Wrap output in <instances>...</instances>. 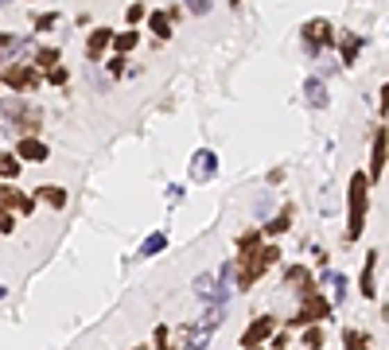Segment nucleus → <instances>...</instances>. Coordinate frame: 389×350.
Listing matches in <instances>:
<instances>
[{"label":"nucleus","mask_w":389,"mask_h":350,"mask_svg":"<svg viewBox=\"0 0 389 350\" xmlns=\"http://www.w3.org/2000/svg\"><path fill=\"white\" fill-rule=\"evenodd\" d=\"M281 261V245H265V249H245V257H238V288H253V284L261 281L265 272L272 269V265Z\"/></svg>","instance_id":"1"},{"label":"nucleus","mask_w":389,"mask_h":350,"mask_svg":"<svg viewBox=\"0 0 389 350\" xmlns=\"http://www.w3.org/2000/svg\"><path fill=\"white\" fill-rule=\"evenodd\" d=\"M366 206H370V179L350 175V218H347V242H358L366 230Z\"/></svg>","instance_id":"2"},{"label":"nucleus","mask_w":389,"mask_h":350,"mask_svg":"<svg viewBox=\"0 0 389 350\" xmlns=\"http://www.w3.org/2000/svg\"><path fill=\"white\" fill-rule=\"evenodd\" d=\"M222 319H226V303H206L203 319H199V323H187V331H183V350H206V342H210L214 331L222 327Z\"/></svg>","instance_id":"3"},{"label":"nucleus","mask_w":389,"mask_h":350,"mask_svg":"<svg viewBox=\"0 0 389 350\" xmlns=\"http://www.w3.org/2000/svg\"><path fill=\"white\" fill-rule=\"evenodd\" d=\"M0 121H12L19 133H39L43 113H39L35 106H28L24 94H16V97H0Z\"/></svg>","instance_id":"4"},{"label":"nucleus","mask_w":389,"mask_h":350,"mask_svg":"<svg viewBox=\"0 0 389 350\" xmlns=\"http://www.w3.org/2000/svg\"><path fill=\"white\" fill-rule=\"evenodd\" d=\"M331 319V300H323L320 288H311L300 296V311L292 315V327H308V323H323Z\"/></svg>","instance_id":"5"},{"label":"nucleus","mask_w":389,"mask_h":350,"mask_svg":"<svg viewBox=\"0 0 389 350\" xmlns=\"http://www.w3.org/2000/svg\"><path fill=\"white\" fill-rule=\"evenodd\" d=\"M0 86H8V90H16V94H31V90H39L43 86V70L35 67V62H16V67H8L4 74H0Z\"/></svg>","instance_id":"6"},{"label":"nucleus","mask_w":389,"mask_h":350,"mask_svg":"<svg viewBox=\"0 0 389 350\" xmlns=\"http://www.w3.org/2000/svg\"><path fill=\"white\" fill-rule=\"evenodd\" d=\"M304 39H308L311 55H320L323 47H335V28H331L327 19H308L304 24Z\"/></svg>","instance_id":"7"},{"label":"nucleus","mask_w":389,"mask_h":350,"mask_svg":"<svg viewBox=\"0 0 389 350\" xmlns=\"http://www.w3.org/2000/svg\"><path fill=\"white\" fill-rule=\"evenodd\" d=\"M272 331H276V319H272V315H261V319H253L249 327L242 331V350H261V342L269 339Z\"/></svg>","instance_id":"8"},{"label":"nucleus","mask_w":389,"mask_h":350,"mask_svg":"<svg viewBox=\"0 0 389 350\" xmlns=\"http://www.w3.org/2000/svg\"><path fill=\"white\" fill-rule=\"evenodd\" d=\"M214 172H218V152L199 148V152L191 156V179H194V183H210Z\"/></svg>","instance_id":"9"},{"label":"nucleus","mask_w":389,"mask_h":350,"mask_svg":"<svg viewBox=\"0 0 389 350\" xmlns=\"http://www.w3.org/2000/svg\"><path fill=\"white\" fill-rule=\"evenodd\" d=\"M16 160H31V164H43L47 160V144L39 140L35 133H24L16 144Z\"/></svg>","instance_id":"10"},{"label":"nucleus","mask_w":389,"mask_h":350,"mask_svg":"<svg viewBox=\"0 0 389 350\" xmlns=\"http://www.w3.org/2000/svg\"><path fill=\"white\" fill-rule=\"evenodd\" d=\"M304 97H308L311 109H327L331 106V94H327V82H323V74H311L308 82H304Z\"/></svg>","instance_id":"11"},{"label":"nucleus","mask_w":389,"mask_h":350,"mask_svg":"<svg viewBox=\"0 0 389 350\" xmlns=\"http://www.w3.org/2000/svg\"><path fill=\"white\" fill-rule=\"evenodd\" d=\"M381 172H386V125H378V133H374V152H370V175L366 179L378 183Z\"/></svg>","instance_id":"12"},{"label":"nucleus","mask_w":389,"mask_h":350,"mask_svg":"<svg viewBox=\"0 0 389 350\" xmlns=\"http://www.w3.org/2000/svg\"><path fill=\"white\" fill-rule=\"evenodd\" d=\"M335 47L342 51V67H354V58L362 55V47H366V39L354 35V31H342V35H335Z\"/></svg>","instance_id":"13"},{"label":"nucleus","mask_w":389,"mask_h":350,"mask_svg":"<svg viewBox=\"0 0 389 350\" xmlns=\"http://www.w3.org/2000/svg\"><path fill=\"white\" fill-rule=\"evenodd\" d=\"M31 39L28 35H16V31H0V62H12L16 55H24L28 51Z\"/></svg>","instance_id":"14"},{"label":"nucleus","mask_w":389,"mask_h":350,"mask_svg":"<svg viewBox=\"0 0 389 350\" xmlns=\"http://www.w3.org/2000/svg\"><path fill=\"white\" fill-rule=\"evenodd\" d=\"M0 206L4 210H19V214H31L35 210V199L24 191H12V187H0Z\"/></svg>","instance_id":"15"},{"label":"nucleus","mask_w":389,"mask_h":350,"mask_svg":"<svg viewBox=\"0 0 389 350\" xmlns=\"http://www.w3.org/2000/svg\"><path fill=\"white\" fill-rule=\"evenodd\" d=\"M284 284H288L296 296H304V292L315 288V281H311V269H308V265H292V269L284 272Z\"/></svg>","instance_id":"16"},{"label":"nucleus","mask_w":389,"mask_h":350,"mask_svg":"<svg viewBox=\"0 0 389 350\" xmlns=\"http://www.w3.org/2000/svg\"><path fill=\"white\" fill-rule=\"evenodd\" d=\"M109 39H113V31H109V28H94V31H90V39H86V58H90V62H97V58L106 55Z\"/></svg>","instance_id":"17"},{"label":"nucleus","mask_w":389,"mask_h":350,"mask_svg":"<svg viewBox=\"0 0 389 350\" xmlns=\"http://www.w3.org/2000/svg\"><path fill=\"white\" fill-rule=\"evenodd\" d=\"M31 199H43L51 210H63V206H67V191H63V187H55V183L35 187V194H31Z\"/></svg>","instance_id":"18"},{"label":"nucleus","mask_w":389,"mask_h":350,"mask_svg":"<svg viewBox=\"0 0 389 350\" xmlns=\"http://www.w3.org/2000/svg\"><path fill=\"white\" fill-rule=\"evenodd\" d=\"M323 284L331 288V303H342V300H347V276H342L339 269H327V272H323Z\"/></svg>","instance_id":"19"},{"label":"nucleus","mask_w":389,"mask_h":350,"mask_svg":"<svg viewBox=\"0 0 389 350\" xmlns=\"http://www.w3.org/2000/svg\"><path fill=\"white\" fill-rule=\"evenodd\" d=\"M374 269H378V253H366V265H362V296L374 300Z\"/></svg>","instance_id":"20"},{"label":"nucleus","mask_w":389,"mask_h":350,"mask_svg":"<svg viewBox=\"0 0 389 350\" xmlns=\"http://www.w3.org/2000/svg\"><path fill=\"white\" fill-rule=\"evenodd\" d=\"M148 24H152V31H156V39H172V12H152V16H148Z\"/></svg>","instance_id":"21"},{"label":"nucleus","mask_w":389,"mask_h":350,"mask_svg":"<svg viewBox=\"0 0 389 350\" xmlns=\"http://www.w3.org/2000/svg\"><path fill=\"white\" fill-rule=\"evenodd\" d=\"M136 43H140V39H136V31H133V28H129V31H117V35L109 39V47H113L117 55H129V51H133Z\"/></svg>","instance_id":"22"},{"label":"nucleus","mask_w":389,"mask_h":350,"mask_svg":"<svg viewBox=\"0 0 389 350\" xmlns=\"http://www.w3.org/2000/svg\"><path fill=\"white\" fill-rule=\"evenodd\" d=\"M24 172V167H19V160L12 152H0V179H4V183H8V179H16V175Z\"/></svg>","instance_id":"23"},{"label":"nucleus","mask_w":389,"mask_h":350,"mask_svg":"<svg viewBox=\"0 0 389 350\" xmlns=\"http://www.w3.org/2000/svg\"><path fill=\"white\" fill-rule=\"evenodd\" d=\"M288 222H292V210L276 214V218H272V222H269V226H265V230H261V238H281V233L288 230Z\"/></svg>","instance_id":"24"},{"label":"nucleus","mask_w":389,"mask_h":350,"mask_svg":"<svg viewBox=\"0 0 389 350\" xmlns=\"http://www.w3.org/2000/svg\"><path fill=\"white\" fill-rule=\"evenodd\" d=\"M342 342H347V350H370L366 331H342Z\"/></svg>","instance_id":"25"},{"label":"nucleus","mask_w":389,"mask_h":350,"mask_svg":"<svg viewBox=\"0 0 389 350\" xmlns=\"http://www.w3.org/2000/svg\"><path fill=\"white\" fill-rule=\"evenodd\" d=\"M55 62H58V47H39L35 51V67L39 70H51Z\"/></svg>","instance_id":"26"},{"label":"nucleus","mask_w":389,"mask_h":350,"mask_svg":"<svg viewBox=\"0 0 389 350\" xmlns=\"http://www.w3.org/2000/svg\"><path fill=\"white\" fill-rule=\"evenodd\" d=\"M43 82H51V86H67V82H70V70L55 62L51 70H43Z\"/></svg>","instance_id":"27"},{"label":"nucleus","mask_w":389,"mask_h":350,"mask_svg":"<svg viewBox=\"0 0 389 350\" xmlns=\"http://www.w3.org/2000/svg\"><path fill=\"white\" fill-rule=\"evenodd\" d=\"M160 249H167V233H152V238L140 245V257H152V253H160Z\"/></svg>","instance_id":"28"},{"label":"nucleus","mask_w":389,"mask_h":350,"mask_svg":"<svg viewBox=\"0 0 389 350\" xmlns=\"http://www.w3.org/2000/svg\"><path fill=\"white\" fill-rule=\"evenodd\" d=\"M183 4H187L191 16H206V12H214V0H183Z\"/></svg>","instance_id":"29"},{"label":"nucleus","mask_w":389,"mask_h":350,"mask_svg":"<svg viewBox=\"0 0 389 350\" xmlns=\"http://www.w3.org/2000/svg\"><path fill=\"white\" fill-rule=\"evenodd\" d=\"M304 347H308V350H320L323 347V331L320 327H308V331H304Z\"/></svg>","instance_id":"30"},{"label":"nucleus","mask_w":389,"mask_h":350,"mask_svg":"<svg viewBox=\"0 0 389 350\" xmlns=\"http://www.w3.org/2000/svg\"><path fill=\"white\" fill-rule=\"evenodd\" d=\"M58 19H63L58 12H47V16H35V24H31V28H35V31H51V28L58 24Z\"/></svg>","instance_id":"31"},{"label":"nucleus","mask_w":389,"mask_h":350,"mask_svg":"<svg viewBox=\"0 0 389 350\" xmlns=\"http://www.w3.org/2000/svg\"><path fill=\"white\" fill-rule=\"evenodd\" d=\"M257 242H261V230H249V233H242V249H257Z\"/></svg>","instance_id":"32"},{"label":"nucleus","mask_w":389,"mask_h":350,"mask_svg":"<svg viewBox=\"0 0 389 350\" xmlns=\"http://www.w3.org/2000/svg\"><path fill=\"white\" fill-rule=\"evenodd\" d=\"M144 12H148L144 4H133V8L125 12V19H129V24H140V19H144Z\"/></svg>","instance_id":"33"},{"label":"nucleus","mask_w":389,"mask_h":350,"mask_svg":"<svg viewBox=\"0 0 389 350\" xmlns=\"http://www.w3.org/2000/svg\"><path fill=\"white\" fill-rule=\"evenodd\" d=\"M12 210H4V206H0V233H12Z\"/></svg>","instance_id":"34"},{"label":"nucleus","mask_w":389,"mask_h":350,"mask_svg":"<svg viewBox=\"0 0 389 350\" xmlns=\"http://www.w3.org/2000/svg\"><path fill=\"white\" fill-rule=\"evenodd\" d=\"M152 339H156V350H164V347H167V327H156Z\"/></svg>","instance_id":"35"},{"label":"nucleus","mask_w":389,"mask_h":350,"mask_svg":"<svg viewBox=\"0 0 389 350\" xmlns=\"http://www.w3.org/2000/svg\"><path fill=\"white\" fill-rule=\"evenodd\" d=\"M121 70H125V55H117V58H113V62H109V74H113V78H117V74H121Z\"/></svg>","instance_id":"36"},{"label":"nucleus","mask_w":389,"mask_h":350,"mask_svg":"<svg viewBox=\"0 0 389 350\" xmlns=\"http://www.w3.org/2000/svg\"><path fill=\"white\" fill-rule=\"evenodd\" d=\"M8 4H12V0H0V8H8Z\"/></svg>","instance_id":"37"},{"label":"nucleus","mask_w":389,"mask_h":350,"mask_svg":"<svg viewBox=\"0 0 389 350\" xmlns=\"http://www.w3.org/2000/svg\"><path fill=\"white\" fill-rule=\"evenodd\" d=\"M4 292H8V288H4V284H0V300H4Z\"/></svg>","instance_id":"38"},{"label":"nucleus","mask_w":389,"mask_h":350,"mask_svg":"<svg viewBox=\"0 0 389 350\" xmlns=\"http://www.w3.org/2000/svg\"><path fill=\"white\" fill-rule=\"evenodd\" d=\"M133 350H148V347H133Z\"/></svg>","instance_id":"39"}]
</instances>
